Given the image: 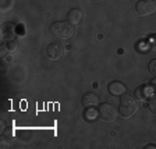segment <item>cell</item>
I'll list each match as a JSON object with an SVG mask.
<instances>
[{
  "mask_svg": "<svg viewBox=\"0 0 156 149\" xmlns=\"http://www.w3.org/2000/svg\"><path fill=\"white\" fill-rule=\"evenodd\" d=\"M98 116H99V110H96L95 109V106H91V107H87L84 110V119L87 121H94L98 119Z\"/></svg>",
  "mask_w": 156,
  "mask_h": 149,
  "instance_id": "10",
  "label": "cell"
},
{
  "mask_svg": "<svg viewBox=\"0 0 156 149\" xmlns=\"http://www.w3.org/2000/svg\"><path fill=\"white\" fill-rule=\"evenodd\" d=\"M148 109H149V112L152 114H156V94L152 95V96L148 99Z\"/></svg>",
  "mask_w": 156,
  "mask_h": 149,
  "instance_id": "12",
  "label": "cell"
},
{
  "mask_svg": "<svg viewBox=\"0 0 156 149\" xmlns=\"http://www.w3.org/2000/svg\"><path fill=\"white\" fill-rule=\"evenodd\" d=\"M99 103V98L98 95H95L94 92H88L82 96V105L85 107H91V106H96Z\"/></svg>",
  "mask_w": 156,
  "mask_h": 149,
  "instance_id": "9",
  "label": "cell"
},
{
  "mask_svg": "<svg viewBox=\"0 0 156 149\" xmlns=\"http://www.w3.org/2000/svg\"><path fill=\"white\" fill-rule=\"evenodd\" d=\"M17 50H18V42L17 41H9V42L6 43V45L3 46V50H2V55H7V53H16Z\"/></svg>",
  "mask_w": 156,
  "mask_h": 149,
  "instance_id": "11",
  "label": "cell"
},
{
  "mask_svg": "<svg viewBox=\"0 0 156 149\" xmlns=\"http://www.w3.org/2000/svg\"><path fill=\"white\" fill-rule=\"evenodd\" d=\"M140 105H138V99L134 98L130 94H123L120 99V106H119V112H120L121 117L124 119H130L138 112Z\"/></svg>",
  "mask_w": 156,
  "mask_h": 149,
  "instance_id": "1",
  "label": "cell"
},
{
  "mask_svg": "<svg viewBox=\"0 0 156 149\" xmlns=\"http://www.w3.org/2000/svg\"><path fill=\"white\" fill-rule=\"evenodd\" d=\"M135 11L140 17H149L156 11V0H140L135 4Z\"/></svg>",
  "mask_w": 156,
  "mask_h": 149,
  "instance_id": "4",
  "label": "cell"
},
{
  "mask_svg": "<svg viewBox=\"0 0 156 149\" xmlns=\"http://www.w3.org/2000/svg\"><path fill=\"white\" fill-rule=\"evenodd\" d=\"M151 85H152V88H153V91H156V78H153L152 81H151Z\"/></svg>",
  "mask_w": 156,
  "mask_h": 149,
  "instance_id": "17",
  "label": "cell"
},
{
  "mask_svg": "<svg viewBox=\"0 0 156 149\" xmlns=\"http://www.w3.org/2000/svg\"><path fill=\"white\" fill-rule=\"evenodd\" d=\"M148 48H149L152 52H156V34L149 36V39H148Z\"/></svg>",
  "mask_w": 156,
  "mask_h": 149,
  "instance_id": "13",
  "label": "cell"
},
{
  "mask_svg": "<svg viewBox=\"0 0 156 149\" xmlns=\"http://www.w3.org/2000/svg\"><path fill=\"white\" fill-rule=\"evenodd\" d=\"M119 112H117L116 106L112 103H102L99 106V117L106 123H113L116 121Z\"/></svg>",
  "mask_w": 156,
  "mask_h": 149,
  "instance_id": "3",
  "label": "cell"
},
{
  "mask_svg": "<svg viewBox=\"0 0 156 149\" xmlns=\"http://www.w3.org/2000/svg\"><path fill=\"white\" fill-rule=\"evenodd\" d=\"M4 135H7L9 138H13L14 137V128L13 127H7L6 130H4Z\"/></svg>",
  "mask_w": 156,
  "mask_h": 149,
  "instance_id": "16",
  "label": "cell"
},
{
  "mask_svg": "<svg viewBox=\"0 0 156 149\" xmlns=\"http://www.w3.org/2000/svg\"><path fill=\"white\" fill-rule=\"evenodd\" d=\"M67 21L71 25H77V24H80L82 21V11L80 9H73L68 11L67 14Z\"/></svg>",
  "mask_w": 156,
  "mask_h": 149,
  "instance_id": "8",
  "label": "cell"
},
{
  "mask_svg": "<svg viewBox=\"0 0 156 149\" xmlns=\"http://www.w3.org/2000/svg\"><path fill=\"white\" fill-rule=\"evenodd\" d=\"M63 53H64V49H63V46L58 42L49 43L48 48H46V55H48V57L50 59V60H58V59H62Z\"/></svg>",
  "mask_w": 156,
  "mask_h": 149,
  "instance_id": "5",
  "label": "cell"
},
{
  "mask_svg": "<svg viewBox=\"0 0 156 149\" xmlns=\"http://www.w3.org/2000/svg\"><path fill=\"white\" fill-rule=\"evenodd\" d=\"M107 89H109V94L113 95V96H121V95L126 94V91H127L126 85H124L123 82H120V81L110 82L109 87H107Z\"/></svg>",
  "mask_w": 156,
  "mask_h": 149,
  "instance_id": "7",
  "label": "cell"
},
{
  "mask_svg": "<svg viewBox=\"0 0 156 149\" xmlns=\"http://www.w3.org/2000/svg\"><path fill=\"white\" fill-rule=\"evenodd\" d=\"M0 146L3 149H9L10 146H11V142H10V138L7 135H3L2 138H0Z\"/></svg>",
  "mask_w": 156,
  "mask_h": 149,
  "instance_id": "14",
  "label": "cell"
},
{
  "mask_svg": "<svg viewBox=\"0 0 156 149\" xmlns=\"http://www.w3.org/2000/svg\"><path fill=\"white\" fill-rule=\"evenodd\" d=\"M50 34L58 39H70L74 35V25L68 21H57L50 25Z\"/></svg>",
  "mask_w": 156,
  "mask_h": 149,
  "instance_id": "2",
  "label": "cell"
},
{
  "mask_svg": "<svg viewBox=\"0 0 156 149\" xmlns=\"http://www.w3.org/2000/svg\"><path fill=\"white\" fill-rule=\"evenodd\" d=\"M153 88L151 84H144L141 87H138L135 89V98L138 101H148L151 96H152Z\"/></svg>",
  "mask_w": 156,
  "mask_h": 149,
  "instance_id": "6",
  "label": "cell"
},
{
  "mask_svg": "<svg viewBox=\"0 0 156 149\" xmlns=\"http://www.w3.org/2000/svg\"><path fill=\"white\" fill-rule=\"evenodd\" d=\"M148 70H149L151 74L156 77V59H153V60L149 62V64H148Z\"/></svg>",
  "mask_w": 156,
  "mask_h": 149,
  "instance_id": "15",
  "label": "cell"
}]
</instances>
